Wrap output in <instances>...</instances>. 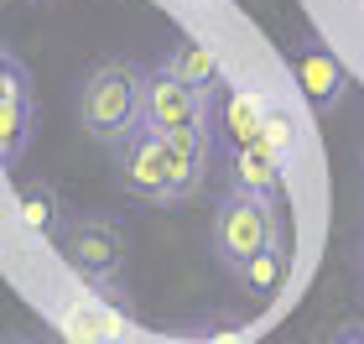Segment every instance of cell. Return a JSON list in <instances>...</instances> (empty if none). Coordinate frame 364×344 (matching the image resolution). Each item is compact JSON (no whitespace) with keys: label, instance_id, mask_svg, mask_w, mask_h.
<instances>
[{"label":"cell","instance_id":"obj_1","mask_svg":"<svg viewBox=\"0 0 364 344\" xmlns=\"http://www.w3.org/2000/svg\"><path fill=\"white\" fill-rule=\"evenodd\" d=\"M141 94H146V68L130 58H105L94 63L84 89H78V120L94 141L120 146L130 130H141Z\"/></svg>","mask_w":364,"mask_h":344},{"label":"cell","instance_id":"obj_2","mask_svg":"<svg viewBox=\"0 0 364 344\" xmlns=\"http://www.w3.org/2000/svg\"><path fill=\"white\" fill-rule=\"evenodd\" d=\"M281 240V224H276V204L266 199H250V193H229L213 214V251L224 256V266H245L250 256H260L266 245Z\"/></svg>","mask_w":364,"mask_h":344},{"label":"cell","instance_id":"obj_3","mask_svg":"<svg viewBox=\"0 0 364 344\" xmlns=\"http://www.w3.org/2000/svg\"><path fill=\"white\" fill-rule=\"evenodd\" d=\"M63 256L68 266L84 276V282H114L125 261V229L114 219H99V214H84V219H68L63 224Z\"/></svg>","mask_w":364,"mask_h":344},{"label":"cell","instance_id":"obj_4","mask_svg":"<svg viewBox=\"0 0 364 344\" xmlns=\"http://www.w3.org/2000/svg\"><path fill=\"white\" fill-rule=\"evenodd\" d=\"M141 125L151 130H177V125H208V94L188 89L182 78H172L167 68L146 73V94H141Z\"/></svg>","mask_w":364,"mask_h":344},{"label":"cell","instance_id":"obj_5","mask_svg":"<svg viewBox=\"0 0 364 344\" xmlns=\"http://www.w3.org/2000/svg\"><path fill=\"white\" fill-rule=\"evenodd\" d=\"M120 183L146 204H167V141H161V130L141 125L120 141Z\"/></svg>","mask_w":364,"mask_h":344},{"label":"cell","instance_id":"obj_6","mask_svg":"<svg viewBox=\"0 0 364 344\" xmlns=\"http://www.w3.org/2000/svg\"><path fill=\"white\" fill-rule=\"evenodd\" d=\"M167 141V204H182L203 188V172H208V125H177V130H161Z\"/></svg>","mask_w":364,"mask_h":344},{"label":"cell","instance_id":"obj_7","mask_svg":"<svg viewBox=\"0 0 364 344\" xmlns=\"http://www.w3.org/2000/svg\"><path fill=\"white\" fill-rule=\"evenodd\" d=\"M296 84L307 89L312 110H333V105L343 100V89H349V78H343L338 58L328 53L323 42H307L302 53H296Z\"/></svg>","mask_w":364,"mask_h":344},{"label":"cell","instance_id":"obj_8","mask_svg":"<svg viewBox=\"0 0 364 344\" xmlns=\"http://www.w3.org/2000/svg\"><path fill=\"white\" fill-rule=\"evenodd\" d=\"M161 68H167L172 78H182L188 89H198V94H213V89H219V78H224L219 53H213L208 42H198V37H177L167 47V58H161Z\"/></svg>","mask_w":364,"mask_h":344},{"label":"cell","instance_id":"obj_9","mask_svg":"<svg viewBox=\"0 0 364 344\" xmlns=\"http://www.w3.org/2000/svg\"><path fill=\"white\" fill-rule=\"evenodd\" d=\"M16 214H21V224L31 229V235H58L63 224V214H68V209H63V193L53 188V183H42V177H31V183H21L16 188Z\"/></svg>","mask_w":364,"mask_h":344},{"label":"cell","instance_id":"obj_10","mask_svg":"<svg viewBox=\"0 0 364 344\" xmlns=\"http://www.w3.org/2000/svg\"><path fill=\"white\" fill-rule=\"evenodd\" d=\"M235 193H250V199L276 204L281 193V157H271L266 146H240L235 152Z\"/></svg>","mask_w":364,"mask_h":344},{"label":"cell","instance_id":"obj_11","mask_svg":"<svg viewBox=\"0 0 364 344\" xmlns=\"http://www.w3.org/2000/svg\"><path fill=\"white\" fill-rule=\"evenodd\" d=\"M260 125H266V105H260L255 94L240 89V94H229V100H224V141L235 146V152L260 141Z\"/></svg>","mask_w":364,"mask_h":344},{"label":"cell","instance_id":"obj_12","mask_svg":"<svg viewBox=\"0 0 364 344\" xmlns=\"http://www.w3.org/2000/svg\"><path fill=\"white\" fill-rule=\"evenodd\" d=\"M31 120H37L31 100H0V167H11L31 146Z\"/></svg>","mask_w":364,"mask_h":344},{"label":"cell","instance_id":"obj_13","mask_svg":"<svg viewBox=\"0 0 364 344\" xmlns=\"http://www.w3.org/2000/svg\"><path fill=\"white\" fill-rule=\"evenodd\" d=\"M240 282L250 287V292H260V298L281 292V282H287V251H281V240H276V245H266L260 256L245 261V266H240Z\"/></svg>","mask_w":364,"mask_h":344},{"label":"cell","instance_id":"obj_14","mask_svg":"<svg viewBox=\"0 0 364 344\" xmlns=\"http://www.w3.org/2000/svg\"><path fill=\"white\" fill-rule=\"evenodd\" d=\"M291 120H287V115H281V110H266V125H260V146H266V152L271 157H281V162H287V152H291Z\"/></svg>","mask_w":364,"mask_h":344},{"label":"cell","instance_id":"obj_15","mask_svg":"<svg viewBox=\"0 0 364 344\" xmlns=\"http://www.w3.org/2000/svg\"><path fill=\"white\" fill-rule=\"evenodd\" d=\"M0 100H31L26 94V73L11 53H0Z\"/></svg>","mask_w":364,"mask_h":344},{"label":"cell","instance_id":"obj_16","mask_svg":"<svg viewBox=\"0 0 364 344\" xmlns=\"http://www.w3.org/2000/svg\"><path fill=\"white\" fill-rule=\"evenodd\" d=\"M333 344H364V329H349V334H338Z\"/></svg>","mask_w":364,"mask_h":344}]
</instances>
